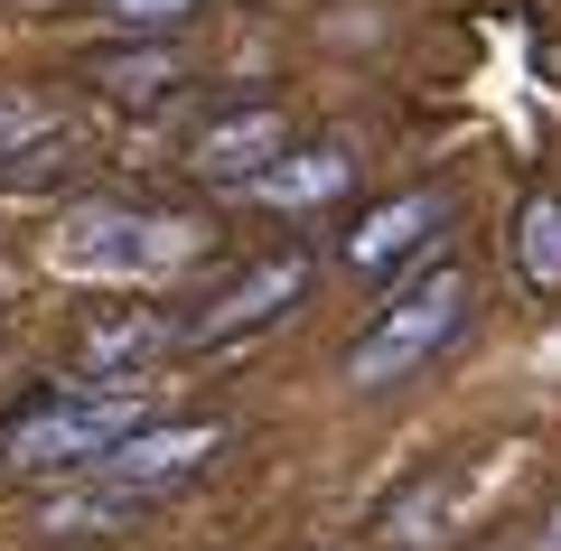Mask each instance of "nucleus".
Wrapping results in <instances>:
<instances>
[{
  "instance_id": "f257e3e1",
  "label": "nucleus",
  "mask_w": 561,
  "mask_h": 551,
  "mask_svg": "<svg viewBox=\"0 0 561 551\" xmlns=\"http://www.w3.org/2000/svg\"><path fill=\"white\" fill-rule=\"evenodd\" d=\"M160 383H57L0 431V468H94L113 439L150 431Z\"/></svg>"
},
{
  "instance_id": "f03ea898",
  "label": "nucleus",
  "mask_w": 561,
  "mask_h": 551,
  "mask_svg": "<svg viewBox=\"0 0 561 551\" xmlns=\"http://www.w3.org/2000/svg\"><path fill=\"white\" fill-rule=\"evenodd\" d=\"M459 328H468V272L459 262H431V272H412L375 318H365V336L346 346V383H356V393H393V383L421 375Z\"/></svg>"
},
{
  "instance_id": "7ed1b4c3",
  "label": "nucleus",
  "mask_w": 561,
  "mask_h": 551,
  "mask_svg": "<svg viewBox=\"0 0 561 551\" xmlns=\"http://www.w3.org/2000/svg\"><path fill=\"white\" fill-rule=\"evenodd\" d=\"M197 253V225L187 216H150V206H122V197H84L57 216L47 234V262L57 272H94V280H160Z\"/></svg>"
},
{
  "instance_id": "20e7f679",
  "label": "nucleus",
  "mask_w": 561,
  "mask_h": 551,
  "mask_svg": "<svg viewBox=\"0 0 561 551\" xmlns=\"http://www.w3.org/2000/svg\"><path fill=\"white\" fill-rule=\"evenodd\" d=\"M216 449H225L216 421H150V431L113 439V449H103L84 477H94V486H113V495H140V505H160V495H169V486H187V477H197Z\"/></svg>"
},
{
  "instance_id": "39448f33",
  "label": "nucleus",
  "mask_w": 561,
  "mask_h": 551,
  "mask_svg": "<svg viewBox=\"0 0 561 551\" xmlns=\"http://www.w3.org/2000/svg\"><path fill=\"white\" fill-rule=\"evenodd\" d=\"M496 458H515V449H468V458H440L431 477H412V486H402L393 505L375 514V542H383V551H421V542H440V532L459 524L468 505H478V486L496 477Z\"/></svg>"
},
{
  "instance_id": "423d86ee",
  "label": "nucleus",
  "mask_w": 561,
  "mask_h": 551,
  "mask_svg": "<svg viewBox=\"0 0 561 551\" xmlns=\"http://www.w3.org/2000/svg\"><path fill=\"white\" fill-rule=\"evenodd\" d=\"M290 150V113L280 103H225V113H206L197 122V140H187V169L197 177H216V187H253L272 159Z\"/></svg>"
},
{
  "instance_id": "0eeeda50",
  "label": "nucleus",
  "mask_w": 561,
  "mask_h": 551,
  "mask_svg": "<svg viewBox=\"0 0 561 551\" xmlns=\"http://www.w3.org/2000/svg\"><path fill=\"white\" fill-rule=\"evenodd\" d=\"M300 290H309V253H272V262H253L234 290H216L197 318H179V336H206V346H225V336H243V328H262V318H280Z\"/></svg>"
},
{
  "instance_id": "6e6552de",
  "label": "nucleus",
  "mask_w": 561,
  "mask_h": 551,
  "mask_svg": "<svg viewBox=\"0 0 561 551\" xmlns=\"http://www.w3.org/2000/svg\"><path fill=\"white\" fill-rule=\"evenodd\" d=\"M160 346H179V318H160V309H103V318H84L76 365H84V383H140V365H150Z\"/></svg>"
},
{
  "instance_id": "1a4fd4ad",
  "label": "nucleus",
  "mask_w": 561,
  "mask_h": 551,
  "mask_svg": "<svg viewBox=\"0 0 561 551\" xmlns=\"http://www.w3.org/2000/svg\"><path fill=\"white\" fill-rule=\"evenodd\" d=\"M440 225H449V197H440V187H412V197L375 206V216L346 234V272H393V262H412Z\"/></svg>"
},
{
  "instance_id": "9d476101",
  "label": "nucleus",
  "mask_w": 561,
  "mask_h": 551,
  "mask_svg": "<svg viewBox=\"0 0 561 551\" xmlns=\"http://www.w3.org/2000/svg\"><path fill=\"white\" fill-rule=\"evenodd\" d=\"M346 177H356V150H346V140H309V150H280L272 169L253 177V197L262 206H328Z\"/></svg>"
},
{
  "instance_id": "9b49d317",
  "label": "nucleus",
  "mask_w": 561,
  "mask_h": 551,
  "mask_svg": "<svg viewBox=\"0 0 561 551\" xmlns=\"http://www.w3.org/2000/svg\"><path fill=\"white\" fill-rule=\"evenodd\" d=\"M187 66H179V47H160V38H131V47H103V57H84V84H103L113 103H150V94H169Z\"/></svg>"
},
{
  "instance_id": "f8f14e48",
  "label": "nucleus",
  "mask_w": 561,
  "mask_h": 551,
  "mask_svg": "<svg viewBox=\"0 0 561 551\" xmlns=\"http://www.w3.org/2000/svg\"><path fill=\"white\" fill-rule=\"evenodd\" d=\"M515 272L534 280V290H561V197L552 187L524 197V216H515Z\"/></svg>"
},
{
  "instance_id": "ddd939ff",
  "label": "nucleus",
  "mask_w": 561,
  "mask_h": 551,
  "mask_svg": "<svg viewBox=\"0 0 561 551\" xmlns=\"http://www.w3.org/2000/svg\"><path fill=\"white\" fill-rule=\"evenodd\" d=\"M140 495H113V486H84V495H47L38 505V532H103V524H140Z\"/></svg>"
},
{
  "instance_id": "4468645a",
  "label": "nucleus",
  "mask_w": 561,
  "mask_h": 551,
  "mask_svg": "<svg viewBox=\"0 0 561 551\" xmlns=\"http://www.w3.org/2000/svg\"><path fill=\"white\" fill-rule=\"evenodd\" d=\"M84 10H94L103 28H122V38H160V47H169L206 0H84Z\"/></svg>"
},
{
  "instance_id": "2eb2a0df",
  "label": "nucleus",
  "mask_w": 561,
  "mask_h": 551,
  "mask_svg": "<svg viewBox=\"0 0 561 551\" xmlns=\"http://www.w3.org/2000/svg\"><path fill=\"white\" fill-rule=\"evenodd\" d=\"M47 131V113L28 94H10V84H0V159H20V140H38Z\"/></svg>"
},
{
  "instance_id": "dca6fc26",
  "label": "nucleus",
  "mask_w": 561,
  "mask_h": 551,
  "mask_svg": "<svg viewBox=\"0 0 561 551\" xmlns=\"http://www.w3.org/2000/svg\"><path fill=\"white\" fill-rule=\"evenodd\" d=\"M515 551H561V505H552V514H542V524H534V532H524V542H515Z\"/></svg>"
},
{
  "instance_id": "f3484780",
  "label": "nucleus",
  "mask_w": 561,
  "mask_h": 551,
  "mask_svg": "<svg viewBox=\"0 0 561 551\" xmlns=\"http://www.w3.org/2000/svg\"><path fill=\"white\" fill-rule=\"evenodd\" d=\"M552 76H561V38H552Z\"/></svg>"
}]
</instances>
